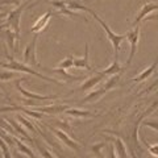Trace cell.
Returning a JSON list of instances; mask_svg holds the SVG:
<instances>
[{"mask_svg":"<svg viewBox=\"0 0 158 158\" xmlns=\"http://www.w3.org/2000/svg\"><path fill=\"white\" fill-rule=\"evenodd\" d=\"M157 65H158V58L156 59L154 62L152 63V65H150L149 67H148V69H145V70L142 71L141 74H138V75H137L135 79H133V82H136V83H140V82H142V81H145V79H148V78H149V77L152 75V74H153V71L156 70Z\"/></svg>","mask_w":158,"mask_h":158,"instance_id":"7c38bea8","label":"cell"},{"mask_svg":"<svg viewBox=\"0 0 158 158\" xmlns=\"http://www.w3.org/2000/svg\"><path fill=\"white\" fill-rule=\"evenodd\" d=\"M17 158H24L23 156H20V154H17Z\"/></svg>","mask_w":158,"mask_h":158,"instance_id":"836d02e7","label":"cell"},{"mask_svg":"<svg viewBox=\"0 0 158 158\" xmlns=\"http://www.w3.org/2000/svg\"><path fill=\"white\" fill-rule=\"evenodd\" d=\"M0 158H2V156H0Z\"/></svg>","mask_w":158,"mask_h":158,"instance_id":"e575fe53","label":"cell"},{"mask_svg":"<svg viewBox=\"0 0 158 158\" xmlns=\"http://www.w3.org/2000/svg\"><path fill=\"white\" fill-rule=\"evenodd\" d=\"M74 67L75 69H85V70L92 71V66L88 62V44L85 45V56L82 58H75L74 59Z\"/></svg>","mask_w":158,"mask_h":158,"instance_id":"9c48e42d","label":"cell"},{"mask_svg":"<svg viewBox=\"0 0 158 158\" xmlns=\"http://www.w3.org/2000/svg\"><path fill=\"white\" fill-rule=\"evenodd\" d=\"M37 33L34 34L33 40L31 41V44L27 46L25 52H24V63H27V65H31L32 67H36L38 65L37 62V58H36V44H37Z\"/></svg>","mask_w":158,"mask_h":158,"instance_id":"5b68a950","label":"cell"},{"mask_svg":"<svg viewBox=\"0 0 158 158\" xmlns=\"http://www.w3.org/2000/svg\"><path fill=\"white\" fill-rule=\"evenodd\" d=\"M19 38V36L16 33H15V31H11L9 28L6 29V40H7V44H8V46L9 49L13 52L15 50V40Z\"/></svg>","mask_w":158,"mask_h":158,"instance_id":"ac0fdd59","label":"cell"},{"mask_svg":"<svg viewBox=\"0 0 158 158\" xmlns=\"http://www.w3.org/2000/svg\"><path fill=\"white\" fill-rule=\"evenodd\" d=\"M124 69L125 67H121L120 66V63H118V59H113V63L110 66V67H107L106 70H103L102 73L104 74L106 77H111V75H115V74H118V73H121V71H124Z\"/></svg>","mask_w":158,"mask_h":158,"instance_id":"4fadbf2b","label":"cell"},{"mask_svg":"<svg viewBox=\"0 0 158 158\" xmlns=\"http://www.w3.org/2000/svg\"><path fill=\"white\" fill-rule=\"evenodd\" d=\"M142 141H144V138H142ZM145 142V141H144ZM145 145H146V148L149 149V152L152 153L153 156H156V157H158V144H156V145H149L148 142H145Z\"/></svg>","mask_w":158,"mask_h":158,"instance_id":"83f0119b","label":"cell"},{"mask_svg":"<svg viewBox=\"0 0 158 158\" xmlns=\"http://www.w3.org/2000/svg\"><path fill=\"white\" fill-rule=\"evenodd\" d=\"M17 118H19V120H20V123H21V124L23 125H25L27 128H28V129L29 131H32V132H34V127L31 124V123H29L28 120H27V118L25 117H23V116H20V115H17Z\"/></svg>","mask_w":158,"mask_h":158,"instance_id":"d4e9b609","label":"cell"},{"mask_svg":"<svg viewBox=\"0 0 158 158\" xmlns=\"http://www.w3.org/2000/svg\"><path fill=\"white\" fill-rule=\"evenodd\" d=\"M23 81H24V78H19L16 81V87H17V90L21 92L24 96H27L28 99H36V100H50V99L58 98V95H38V94H33L31 91H27L25 88H23V86H21Z\"/></svg>","mask_w":158,"mask_h":158,"instance_id":"8992f818","label":"cell"},{"mask_svg":"<svg viewBox=\"0 0 158 158\" xmlns=\"http://www.w3.org/2000/svg\"><path fill=\"white\" fill-rule=\"evenodd\" d=\"M157 9H158V4L157 3H146V4H144L142 8L140 9V12H138L136 20L133 21V27L138 25V23H141V20H144L150 12L157 11Z\"/></svg>","mask_w":158,"mask_h":158,"instance_id":"ba28073f","label":"cell"},{"mask_svg":"<svg viewBox=\"0 0 158 158\" xmlns=\"http://www.w3.org/2000/svg\"><path fill=\"white\" fill-rule=\"evenodd\" d=\"M103 79H106V75L103 73H96L94 77H91L90 79H87V81L83 83L82 87H81V91H88L91 90L94 86H96L98 83H100Z\"/></svg>","mask_w":158,"mask_h":158,"instance_id":"30bf717a","label":"cell"},{"mask_svg":"<svg viewBox=\"0 0 158 158\" xmlns=\"http://www.w3.org/2000/svg\"><path fill=\"white\" fill-rule=\"evenodd\" d=\"M52 17V12H48L45 15H42L41 17H40L36 23H34V25L32 27V32L33 33H40V32H42L44 29H45L48 27V23H49V20H50Z\"/></svg>","mask_w":158,"mask_h":158,"instance_id":"8fae6325","label":"cell"},{"mask_svg":"<svg viewBox=\"0 0 158 158\" xmlns=\"http://www.w3.org/2000/svg\"><path fill=\"white\" fill-rule=\"evenodd\" d=\"M74 56H69L63 59L62 62L58 63V69H61V70H67V69H70L74 66Z\"/></svg>","mask_w":158,"mask_h":158,"instance_id":"7402d4cb","label":"cell"},{"mask_svg":"<svg viewBox=\"0 0 158 158\" xmlns=\"http://www.w3.org/2000/svg\"><path fill=\"white\" fill-rule=\"evenodd\" d=\"M15 77L13 71H3L0 73V81H8V79H12Z\"/></svg>","mask_w":158,"mask_h":158,"instance_id":"4316f807","label":"cell"},{"mask_svg":"<svg viewBox=\"0 0 158 158\" xmlns=\"http://www.w3.org/2000/svg\"><path fill=\"white\" fill-rule=\"evenodd\" d=\"M142 125L153 128L156 132H158V120H149V121H142Z\"/></svg>","mask_w":158,"mask_h":158,"instance_id":"484cf974","label":"cell"},{"mask_svg":"<svg viewBox=\"0 0 158 158\" xmlns=\"http://www.w3.org/2000/svg\"><path fill=\"white\" fill-rule=\"evenodd\" d=\"M140 31H141V27L140 25H136L132 31L128 32L125 36H127V40L129 41V45H131V53L128 56V59H127V66L131 65L133 57L137 52V45H138V41H140Z\"/></svg>","mask_w":158,"mask_h":158,"instance_id":"277c9868","label":"cell"},{"mask_svg":"<svg viewBox=\"0 0 158 158\" xmlns=\"http://www.w3.org/2000/svg\"><path fill=\"white\" fill-rule=\"evenodd\" d=\"M2 67H4V69H9V70H12V71H21V73L32 74V75L41 78V79H44V81H48V82H52V83H57V85L59 83V82L57 81V79L48 78V77H45V75H42V74H40L38 71H34L33 69L28 67L27 65H24V63L15 61V59H13V58H11V57H9V63H3Z\"/></svg>","mask_w":158,"mask_h":158,"instance_id":"7a4b0ae2","label":"cell"},{"mask_svg":"<svg viewBox=\"0 0 158 158\" xmlns=\"http://www.w3.org/2000/svg\"><path fill=\"white\" fill-rule=\"evenodd\" d=\"M0 148H2V152H3L4 158H12L11 153H9V150H8V146L6 145V142H4V140H3L2 137H0Z\"/></svg>","mask_w":158,"mask_h":158,"instance_id":"cb8c5ba5","label":"cell"},{"mask_svg":"<svg viewBox=\"0 0 158 158\" xmlns=\"http://www.w3.org/2000/svg\"><path fill=\"white\" fill-rule=\"evenodd\" d=\"M110 158H118L117 157V153L115 150V146H111V150H110Z\"/></svg>","mask_w":158,"mask_h":158,"instance_id":"1f68e13d","label":"cell"},{"mask_svg":"<svg viewBox=\"0 0 158 158\" xmlns=\"http://www.w3.org/2000/svg\"><path fill=\"white\" fill-rule=\"evenodd\" d=\"M6 16H8V13H7V12H2V13H0V19L6 17Z\"/></svg>","mask_w":158,"mask_h":158,"instance_id":"d6a6232c","label":"cell"},{"mask_svg":"<svg viewBox=\"0 0 158 158\" xmlns=\"http://www.w3.org/2000/svg\"><path fill=\"white\" fill-rule=\"evenodd\" d=\"M107 92V90L104 87L103 88H100V90H96V91H92V92H90L87 96H85L83 98V100L81 102L82 104H85V103H87V102H96V100H99V98L100 96H103L104 94Z\"/></svg>","mask_w":158,"mask_h":158,"instance_id":"9a60e30c","label":"cell"},{"mask_svg":"<svg viewBox=\"0 0 158 158\" xmlns=\"http://www.w3.org/2000/svg\"><path fill=\"white\" fill-rule=\"evenodd\" d=\"M104 145H106L104 142H102V144H96V145H94V146L91 148V149H92V152L95 153V154L99 157V150H100V149H102V148L104 146Z\"/></svg>","mask_w":158,"mask_h":158,"instance_id":"f546056e","label":"cell"},{"mask_svg":"<svg viewBox=\"0 0 158 158\" xmlns=\"http://www.w3.org/2000/svg\"><path fill=\"white\" fill-rule=\"evenodd\" d=\"M50 129L53 131L54 135H56V136L59 138V140H61V141L63 142V144L67 145L69 148H70V149L75 150V152H78L79 149H81V146H79L78 142H77V141H74L73 138H70V137H69V136L66 135V133H63L61 129H56V128H52V127H50Z\"/></svg>","mask_w":158,"mask_h":158,"instance_id":"52a82bcc","label":"cell"},{"mask_svg":"<svg viewBox=\"0 0 158 158\" xmlns=\"http://www.w3.org/2000/svg\"><path fill=\"white\" fill-rule=\"evenodd\" d=\"M13 142H16V145H17V149H19V152H20V153H25V154H28V156L31 157V158H37L36 156L33 154V152H32L31 149H29V148H27V146L24 145V144H23V142L20 141V140H17V138H15V140H13Z\"/></svg>","mask_w":158,"mask_h":158,"instance_id":"44dd1931","label":"cell"},{"mask_svg":"<svg viewBox=\"0 0 158 158\" xmlns=\"http://www.w3.org/2000/svg\"><path fill=\"white\" fill-rule=\"evenodd\" d=\"M8 121H9V123H11V124L13 125V128H15V129H16V131H19V132H20V133H21V135H23L24 137H25V138H27V140H28V141H31V142L33 141V140H32V138H31V137H29V136H28V133H27V132H24V129H23V128H21V127H20L19 124H16V123H15L13 120H11V118H8Z\"/></svg>","mask_w":158,"mask_h":158,"instance_id":"603a6c76","label":"cell"},{"mask_svg":"<svg viewBox=\"0 0 158 158\" xmlns=\"http://www.w3.org/2000/svg\"><path fill=\"white\" fill-rule=\"evenodd\" d=\"M67 115L75 116V117H91L94 116L90 111H81V110H75V108H69L66 111Z\"/></svg>","mask_w":158,"mask_h":158,"instance_id":"d6986e66","label":"cell"},{"mask_svg":"<svg viewBox=\"0 0 158 158\" xmlns=\"http://www.w3.org/2000/svg\"><path fill=\"white\" fill-rule=\"evenodd\" d=\"M115 149L117 150V157L118 158H128V153H127V148L124 145V142L121 141V138H115Z\"/></svg>","mask_w":158,"mask_h":158,"instance_id":"e0dca14e","label":"cell"},{"mask_svg":"<svg viewBox=\"0 0 158 158\" xmlns=\"http://www.w3.org/2000/svg\"><path fill=\"white\" fill-rule=\"evenodd\" d=\"M87 12H88V13H91L92 16H94V19H95L96 21H98V23L103 27V29L106 31L107 37L110 38V41L112 42V45H113V50H115V58H113V59H118V50H120V45H121V42L124 41V40H127V36H125V34H116V33H113V32L111 31V29H110V27H108L107 24L104 23V20H102V19L99 17L95 12L92 11V9L88 8V9H87Z\"/></svg>","mask_w":158,"mask_h":158,"instance_id":"6da1fadb","label":"cell"},{"mask_svg":"<svg viewBox=\"0 0 158 158\" xmlns=\"http://www.w3.org/2000/svg\"><path fill=\"white\" fill-rule=\"evenodd\" d=\"M123 73H124V71H121V73L115 74V75H111V77H110L108 82L106 83V86H104V88H106L107 91H108V90H111V88H113V87L117 85L118 81H120V78H121V75H123Z\"/></svg>","mask_w":158,"mask_h":158,"instance_id":"ffe728a7","label":"cell"},{"mask_svg":"<svg viewBox=\"0 0 158 158\" xmlns=\"http://www.w3.org/2000/svg\"><path fill=\"white\" fill-rule=\"evenodd\" d=\"M37 148H38V150L41 152V154H42L44 157H45V158H53V156L50 154V152L46 150V149H45V148H44L42 145H40V144H38V141H37Z\"/></svg>","mask_w":158,"mask_h":158,"instance_id":"f1b7e54d","label":"cell"},{"mask_svg":"<svg viewBox=\"0 0 158 158\" xmlns=\"http://www.w3.org/2000/svg\"><path fill=\"white\" fill-rule=\"evenodd\" d=\"M67 106H50V107H40L37 108L38 112L41 113H61L63 111H67Z\"/></svg>","mask_w":158,"mask_h":158,"instance_id":"5bb4252c","label":"cell"},{"mask_svg":"<svg viewBox=\"0 0 158 158\" xmlns=\"http://www.w3.org/2000/svg\"><path fill=\"white\" fill-rule=\"evenodd\" d=\"M2 4H21V0H3Z\"/></svg>","mask_w":158,"mask_h":158,"instance_id":"4dcf8cb0","label":"cell"},{"mask_svg":"<svg viewBox=\"0 0 158 158\" xmlns=\"http://www.w3.org/2000/svg\"><path fill=\"white\" fill-rule=\"evenodd\" d=\"M50 4L53 7H56L61 13H66V15H69V16H77V13L71 12L70 9L67 8V4L61 2V0H53V2H50Z\"/></svg>","mask_w":158,"mask_h":158,"instance_id":"2e32d148","label":"cell"},{"mask_svg":"<svg viewBox=\"0 0 158 158\" xmlns=\"http://www.w3.org/2000/svg\"><path fill=\"white\" fill-rule=\"evenodd\" d=\"M29 6V2H24L21 4H19V7L16 9H13L12 12L8 13V17H7V21L4 24V28H12L15 33L20 36V19H21V13L23 11Z\"/></svg>","mask_w":158,"mask_h":158,"instance_id":"3957f363","label":"cell"}]
</instances>
